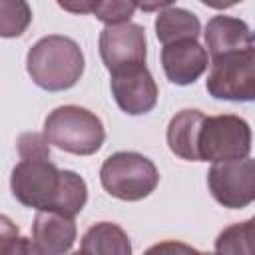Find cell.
Segmentation results:
<instances>
[{
    "instance_id": "obj_1",
    "label": "cell",
    "mask_w": 255,
    "mask_h": 255,
    "mask_svg": "<svg viewBox=\"0 0 255 255\" xmlns=\"http://www.w3.org/2000/svg\"><path fill=\"white\" fill-rule=\"evenodd\" d=\"M20 161L12 169V195L30 209L58 211L60 195L66 181V169L50 161V143L44 133L26 131L18 137Z\"/></svg>"
},
{
    "instance_id": "obj_2",
    "label": "cell",
    "mask_w": 255,
    "mask_h": 255,
    "mask_svg": "<svg viewBox=\"0 0 255 255\" xmlns=\"http://www.w3.org/2000/svg\"><path fill=\"white\" fill-rule=\"evenodd\" d=\"M86 68L80 44L62 34L40 38L26 54V72L32 82L46 92L74 88Z\"/></svg>"
},
{
    "instance_id": "obj_3",
    "label": "cell",
    "mask_w": 255,
    "mask_h": 255,
    "mask_svg": "<svg viewBox=\"0 0 255 255\" xmlns=\"http://www.w3.org/2000/svg\"><path fill=\"white\" fill-rule=\"evenodd\" d=\"M42 133L50 145L74 155H94L106 139L102 120L88 108L74 104L52 110L44 120Z\"/></svg>"
},
{
    "instance_id": "obj_4",
    "label": "cell",
    "mask_w": 255,
    "mask_h": 255,
    "mask_svg": "<svg viewBox=\"0 0 255 255\" xmlns=\"http://www.w3.org/2000/svg\"><path fill=\"white\" fill-rule=\"evenodd\" d=\"M102 187L116 199L139 201L151 195L159 183L155 163L137 151H116L100 167Z\"/></svg>"
},
{
    "instance_id": "obj_5",
    "label": "cell",
    "mask_w": 255,
    "mask_h": 255,
    "mask_svg": "<svg viewBox=\"0 0 255 255\" xmlns=\"http://www.w3.org/2000/svg\"><path fill=\"white\" fill-rule=\"evenodd\" d=\"M249 151L251 128L243 118L233 114L205 116L197 141L199 161H235L245 159Z\"/></svg>"
},
{
    "instance_id": "obj_6",
    "label": "cell",
    "mask_w": 255,
    "mask_h": 255,
    "mask_svg": "<svg viewBox=\"0 0 255 255\" xmlns=\"http://www.w3.org/2000/svg\"><path fill=\"white\" fill-rule=\"evenodd\" d=\"M205 90L215 100L255 102V46L213 58Z\"/></svg>"
},
{
    "instance_id": "obj_7",
    "label": "cell",
    "mask_w": 255,
    "mask_h": 255,
    "mask_svg": "<svg viewBox=\"0 0 255 255\" xmlns=\"http://www.w3.org/2000/svg\"><path fill=\"white\" fill-rule=\"evenodd\" d=\"M213 199L227 209H243L255 201V159L213 163L207 171Z\"/></svg>"
},
{
    "instance_id": "obj_8",
    "label": "cell",
    "mask_w": 255,
    "mask_h": 255,
    "mask_svg": "<svg viewBox=\"0 0 255 255\" xmlns=\"http://www.w3.org/2000/svg\"><path fill=\"white\" fill-rule=\"evenodd\" d=\"M100 56L110 74L145 64L147 40L143 26L135 22H126L118 26H106L98 40Z\"/></svg>"
},
{
    "instance_id": "obj_9",
    "label": "cell",
    "mask_w": 255,
    "mask_h": 255,
    "mask_svg": "<svg viewBox=\"0 0 255 255\" xmlns=\"http://www.w3.org/2000/svg\"><path fill=\"white\" fill-rule=\"evenodd\" d=\"M110 88L118 108L128 116H141L151 112L159 96L157 84L145 64L110 74Z\"/></svg>"
},
{
    "instance_id": "obj_10",
    "label": "cell",
    "mask_w": 255,
    "mask_h": 255,
    "mask_svg": "<svg viewBox=\"0 0 255 255\" xmlns=\"http://www.w3.org/2000/svg\"><path fill=\"white\" fill-rule=\"evenodd\" d=\"M209 54L197 40H181L161 48V68L175 86H189L203 76Z\"/></svg>"
},
{
    "instance_id": "obj_11",
    "label": "cell",
    "mask_w": 255,
    "mask_h": 255,
    "mask_svg": "<svg viewBox=\"0 0 255 255\" xmlns=\"http://www.w3.org/2000/svg\"><path fill=\"white\" fill-rule=\"evenodd\" d=\"M203 38L205 50L211 56V60L255 46V30H251L245 20L225 14H217L207 22Z\"/></svg>"
},
{
    "instance_id": "obj_12",
    "label": "cell",
    "mask_w": 255,
    "mask_h": 255,
    "mask_svg": "<svg viewBox=\"0 0 255 255\" xmlns=\"http://www.w3.org/2000/svg\"><path fill=\"white\" fill-rule=\"evenodd\" d=\"M78 235L76 221L56 211H38L32 223V239L44 255H66Z\"/></svg>"
},
{
    "instance_id": "obj_13",
    "label": "cell",
    "mask_w": 255,
    "mask_h": 255,
    "mask_svg": "<svg viewBox=\"0 0 255 255\" xmlns=\"http://www.w3.org/2000/svg\"><path fill=\"white\" fill-rule=\"evenodd\" d=\"M203 120L205 116L199 110H181L169 120L165 139L173 155L185 161H199L197 141H199Z\"/></svg>"
},
{
    "instance_id": "obj_14",
    "label": "cell",
    "mask_w": 255,
    "mask_h": 255,
    "mask_svg": "<svg viewBox=\"0 0 255 255\" xmlns=\"http://www.w3.org/2000/svg\"><path fill=\"white\" fill-rule=\"evenodd\" d=\"M153 26H155V36L163 46L181 40H197L201 32L199 18L193 12L171 4L155 14Z\"/></svg>"
},
{
    "instance_id": "obj_15",
    "label": "cell",
    "mask_w": 255,
    "mask_h": 255,
    "mask_svg": "<svg viewBox=\"0 0 255 255\" xmlns=\"http://www.w3.org/2000/svg\"><path fill=\"white\" fill-rule=\"evenodd\" d=\"M80 253L82 255H131V241L118 223L100 221L84 233Z\"/></svg>"
},
{
    "instance_id": "obj_16",
    "label": "cell",
    "mask_w": 255,
    "mask_h": 255,
    "mask_svg": "<svg viewBox=\"0 0 255 255\" xmlns=\"http://www.w3.org/2000/svg\"><path fill=\"white\" fill-rule=\"evenodd\" d=\"M215 255H255L253 219H245L225 227L215 239Z\"/></svg>"
},
{
    "instance_id": "obj_17",
    "label": "cell",
    "mask_w": 255,
    "mask_h": 255,
    "mask_svg": "<svg viewBox=\"0 0 255 255\" xmlns=\"http://www.w3.org/2000/svg\"><path fill=\"white\" fill-rule=\"evenodd\" d=\"M32 20V10L26 2H0V36L2 38H18L26 32Z\"/></svg>"
},
{
    "instance_id": "obj_18",
    "label": "cell",
    "mask_w": 255,
    "mask_h": 255,
    "mask_svg": "<svg viewBox=\"0 0 255 255\" xmlns=\"http://www.w3.org/2000/svg\"><path fill=\"white\" fill-rule=\"evenodd\" d=\"M0 255H44L34 239L18 233V227L2 215L0 219Z\"/></svg>"
},
{
    "instance_id": "obj_19",
    "label": "cell",
    "mask_w": 255,
    "mask_h": 255,
    "mask_svg": "<svg viewBox=\"0 0 255 255\" xmlns=\"http://www.w3.org/2000/svg\"><path fill=\"white\" fill-rule=\"evenodd\" d=\"M137 10L135 2H92V12L106 26H118L129 22L133 12Z\"/></svg>"
},
{
    "instance_id": "obj_20",
    "label": "cell",
    "mask_w": 255,
    "mask_h": 255,
    "mask_svg": "<svg viewBox=\"0 0 255 255\" xmlns=\"http://www.w3.org/2000/svg\"><path fill=\"white\" fill-rule=\"evenodd\" d=\"M143 255H201V251H197L195 247L175 241V239H167V241H159L155 245H151Z\"/></svg>"
},
{
    "instance_id": "obj_21",
    "label": "cell",
    "mask_w": 255,
    "mask_h": 255,
    "mask_svg": "<svg viewBox=\"0 0 255 255\" xmlns=\"http://www.w3.org/2000/svg\"><path fill=\"white\" fill-rule=\"evenodd\" d=\"M201 255H215V253H203V251H201Z\"/></svg>"
},
{
    "instance_id": "obj_22",
    "label": "cell",
    "mask_w": 255,
    "mask_h": 255,
    "mask_svg": "<svg viewBox=\"0 0 255 255\" xmlns=\"http://www.w3.org/2000/svg\"><path fill=\"white\" fill-rule=\"evenodd\" d=\"M72 255H82V253H80V251H78V253H72Z\"/></svg>"
},
{
    "instance_id": "obj_23",
    "label": "cell",
    "mask_w": 255,
    "mask_h": 255,
    "mask_svg": "<svg viewBox=\"0 0 255 255\" xmlns=\"http://www.w3.org/2000/svg\"><path fill=\"white\" fill-rule=\"evenodd\" d=\"M251 219H253V223H255V215H253V217H251Z\"/></svg>"
}]
</instances>
